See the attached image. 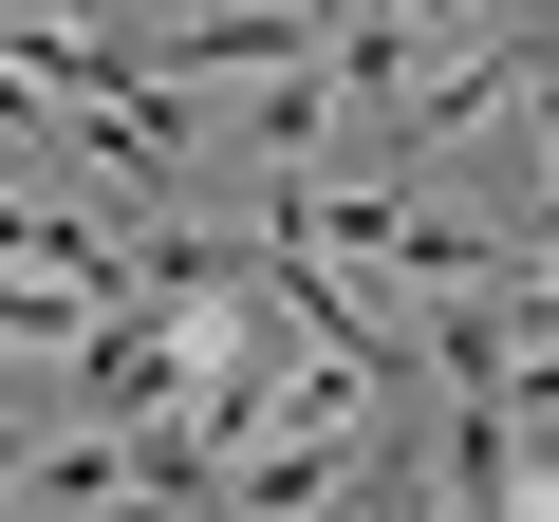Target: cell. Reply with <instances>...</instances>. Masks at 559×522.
<instances>
[{
    "label": "cell",
    "instance_id": "7a4b0ae2",
    "mask_svg": "<svg viewBox=\"0 0 559 522\" xmlns=\"http://www.w3.org/2000/svg\"><path fill=\"white\" fill-rule=\"evenodd\" d=\"M20 485H38V429H20V411H0V503H20Z\"/></svg>",
    "mask_w": 559,
    "mask_h": 522
},
{
    "label": "cell",
    "instance_id": "6da1fadb",
    "mask_svg": "<svg viewBox=\"0 0 559 522\" xmlns=\"http://www.w3.org/2000/svg\"><path fill=\"white\" fill-rule=\"evenodd\" d=\"M411 485H448L466 522L540 503V485H522V392H448V411H429V448H411Z\"/></svg>",
    "mask_w": 559,
    "mask_h": 522
},
{
    "label": "cell",
    "instance_id": "3957f363",
    "mask_svg": "<svg viewBox=\"0 0 559 522\" xmlns=\"http://www.w3.org/2000/svg\"><path fill=\"white\" fill-rule=\"evenodd\" d=\"M299 20H318V38H336V20H355V0H299Z\"/></svg>",
    "mask_w": 559,
    "mask_h": 522
}]
</instances>
